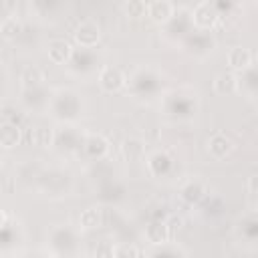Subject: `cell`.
Listing matches in <instances>:
<instances>
[{
  "instance_id": "1",
  "label": "cell",
  "mask_w": 258,
  "mask_h": 258,
  "mask_svg": "<svg viewBox=\"0 0 258 258\" xmlns=\"http://www.w3.org/2000/svg\"><path fill=\"white\" fill-rule=\"evenodd\" d=\"M99 36H101L99 24L93 22V20L81 22V24L77 26V30H75V38H77V42L83 44V46H93V44H97Z\"/></svg>"
},
{
  "instance_id": "2",
  "label": "cell",
  "mask_w": 258,
  "mask_h": 258,
  "mask_svg": "<svg viewBox=\"0 0 258 258\" xmlns=\"http://www.w3.org/2000/svg\"><path fill=\"white\" fill-rule=\"evenodd\" d=\"M173 12V4L167 2V0H153V2H147V14L155 20V22H165L169 20Z\"/></svg>"
},
{
  "instance_id": "3",
  "label": "cell",
  "mask_w": 258,
  "mask_h": 258,
  "mask_svg": "<svg viewBox=\"0 0 258 258\" xmlns=\"http://www.w3.org/2000/svg\"><path fill=\"white\" fill-rule=\"evenodd\" d=\"M216 18H218V14H216L214 6H210L208 2L198 4V6H196V10H194V20H196V24H198V26L208 28V26H212V24L216 22Z\"/></svg>"
},
{
  "instance_id": "4",
  "label": "cell",
  "mask_w": 258,
  "mask_h": 258,
  "mask_svg": "<svg viewBox=\"0 0 258 258\" xmlns=\"http://www.w3.org/2000/svg\"><path fill=\"white\" fill-rule=\"evenodd\" d=\"M99 81H101L103 89H107V91H117V89H121V85H123V75H121L119 69L105 67V69L101 71Z\"/></svg>"
},
{
  "instance_id": "5",
  "label": "cell",
  "mask_w": 258,
  "mask_h": 258,
  "mask_svg": "<svg viewBox=\"0 0 258 258\" xmlns=\"http://www.w3.org/2000/svg\"><path fill=\"white\" fill-rule=\"evenodd\" d=\"M250 62H252V54H250V50L248 48H244V46H236V48H232L230 52H228V64L232 67V69H248L250 67Z\"/></svg>"
},
{
  "instance_id": "6",
  "label": "cell",
  "mask_w": 258,
  "mask_h": 258,
  "mask_svg": "<svg viewBox=\"0 0 258 258\" xmlns=\"http://www.w3.org/2000/svg\"><path fill=\"white\" fill-rule=\"evenodd\" d=\"M214 89L220 95H232L238 89V79L234 73H220L214 81Z\"/></svg>"
},
{
  "instance_id": "7",
  "label": "cell",
  "mask_w": 258,
  "mask_h": 258,
  "mask_svg": "<svg viewBox=\"0 0 258 258\" xmlns=\"http://www.w3.org/2000/svg\"><path fill=\"white\" fill-rule=\"evenodd\" d=\"M71 52H73V48H71V44L67 40L58 38V40H50L48 42V56L54 62H64L71 56Z\"/></svg>"
},
{
  "instance_id": "8",
  "label": "cell",
  "mask_w": 258,
  "mask_h": 258,
  "mask_svg": "<svg viewBox=\"0 0 258 258\" xmlns=\"http://www.w3.org/2000/svg\"><path fill=\"white\" fill-rule=\"evenodd\" d=\"M208 145H210V153H212L214 157H224V155L230 153V149H232V141H230L226 135H222V133L212 135Z\"/></svg>"
},
{
  "instance_id": "9",
  "label": "cell",
  "mask_w": 258,
  "mask_h": 258,
  "mask_svg": "<svg viewBox=\"0 0 258 258\" xmlns=\"http://www.w3.org/2000/svg\"><path fill=\"white\" fill-rule=\"evenodd\" d=\"M145 236L149 242L153 244H161L169 238V232H167V224L165 222H151L147 228H145Z\"/></svg>"
},
{
  "instance_id": "10",
  "label": "cell",
  "mask_w": 258,
  "mask_h": 258,
  "mask_svg": "<svg viewBox=\"0 0 258 258\" xmlns=\"http://www.w3.org/2000/svg\"><path fill=\"white\" fill-rule=\"evenodd\" d=\"M20 139V129L12 123H2L0 125V145L2 147H14Z\"/></svg>"
},
{
  "instance_id": "11",
  "label": "cell",
  "mask_w": 258,
  "mask_h": 258,
  "mask_svg": "<svg viewBox=\"0 0 258 258\" xmlns=\"http://www.w3.org/2000/svg\"><path fill=\"white\" fill-rule=\"evenodd\" d=\"M121 149H123V155L127 159H137L143 153V141L137 139V137H127L123 141V147Z\"/></svg>"
},
{
  "instance_id": "12",
  "label": "cell",
  "mask_w": 258,
  "mask_h": 258,
  "mask_svg": "<svg viewBox=\"0 0 258 258\" xmlns=\"http://www.w3.org/2000/svg\"><path fill=\"white\" fill-rule=\"evenodd\" d=\"M22 81H24V85H32V87H36V85H40L42 81H44V71L40 69V67H28L26 71H24V75H22Z\"/></svg>"
},
{
  "instance_id": "13",
  "label": "cell",
  "mask_w": 258,
  "mask_h": 258,
  "mask_svg": "<svg viewBox=\"0 0 258 258\" xmlns=\"http://www.w3.org/2000/svg\"><path fill=\"white\" fill-rule=\"evenodd\" d=\"M204 194H206V191H204V185H202L200 181H189V183L181 189V196H183L187 202H198V200H202Z\"/></svg>"
},
{
  "instance_id": "14",
  "label": "cell",
  "mask_w": 258,
  "mask_h": 258,
  "mask_svg": "<svg viewBox=\"0 0 258 258\" xmlns=\"http://www.w3.org/2000/svg\"><path fill=\"white\" fill-rule=\"evenodd\" d=\"M81 224L85 228H97L101 224V212L97 208H87L83 214H81Z\"/></svg>"
},
{
  "instance_id": "15",
  "label": "cell",
  "mask_w": 258,
  "mask_h": 258,
  "mask_svg": "<svg viewBox=\"0 0 258 258\" xmlns=\"http://www.w3.org/2000/svg\"><path fill=\"white\" fill-rule=\"evenodd\" d=\"M20 22H18V18H14V16H6L4 20H2V24H0V32L4 34V36H16L18 32H20Z\"/></svg>"
},
{
  "instance_id": "16",
  "label": "cell",
  "mask_w": 258,
  "mask_h": 258,
  "mask_svg": "<svg viewBox=\"0 0 258 258\" xmlns=\"http://www.w3.org/2000/svg\"><path fill=\"white\" fill-rule=\"evenodd\" d=\"M123 10H125L129 16H143V14L147 12V2H141V0L125 2V4H123Z\"/></svg>"
},
{
  "instance_id": "17",
  "label": "cell",
  "mask_w": 258,
  "mask_h": 258,
  "mask_svg": "<svg viewBox=\"0 0 258 258\" xmlns=\"http://www.w3.org/2000/svg\"><path fill=\"white\" fill-rule=\"evenodd\" d=\"M87 145H89V151H91V153L97 151V155H101V153L107 151V141H105L101 135H91V137L87 139Z\"/></svg>"
},
{
  "instance_id": "18",
  "label": "cell",
  "mask_w": 258,
  "mask_h": 258,
  "mask_svg": "<svg viewBox=\"0 0 258 258\" xmlns=\"http://www.w3.org/2000/svg\"><path fill=\"white\" fill-rule=\"evenodd\" d=\"M113 258H137V248L129 244L113 246Z\"/></svg>"
},
{
  "instance_id": "19",
  "label": "cell",
  "mask_w": 258,
  "mask_h": 258,
  "mask_svg": "<svg viewBox=\"0 0 258 258\" xmlns=\"http://www.w3.org/2000/svg\"><path fill=\"white\" fill-rule=\"evenodd\" d=\"M95 258H113V244L103 240L95 248Z\"/></svg>"
},
{
  "instance_id": "20",
  "label": "cell",
  "mask_w": 258,
  "mask_h": 258,
  "mask_svg": "<svg viewBox=\"0 0 258 258\" xmlns=\"http://www.w3.org/2000/svg\"><path fill=\"white\" fill-rule=\"evenodd\" d=\"M248 185H250V194L254 196L256 194V175H250V183Z\"/></svg>"
},
{
  "instance_id": "21",
  "label": "cell",
  "mask_w": 258,
  "mask_h": 258,
  "mask_svg": "<svg viewBox=\"0 0 258 258\" xmlns=\"http://www.w3.org/2000/svg\"><path fill=\"white\" fill-rule=\"evenodd\" d=\"M2 224H4V214L0 212V226H2Z\"/></svg>"
}]
</instances>
